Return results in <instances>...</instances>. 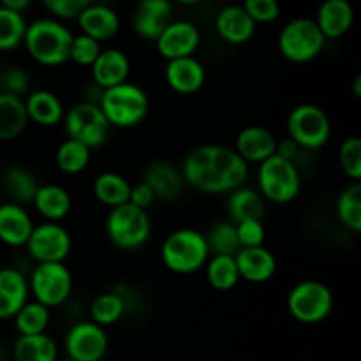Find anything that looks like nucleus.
I'll list each match as a JSON object with an SVG mask.
<instances>
[{
  "label": "nucleus",
  "instance_id": "17",
  "mask_svg": "<svg viewBox=\"0 0 361 361\" xmlns=\"http://www.w3.org/2000/svg\"><path fill=\"white\" fill-rule=\"evenodd\" d=\"M164 78L173 92L190 95L203 88L204 81H207V71L200 60L194 56H187V59L171 60L166 63Z\"/></svg>",
  "mask_w": 361,
  "mask_h": 361
},
{
  "label": "nucleus",
  "instance_id": "18",
  "mask_svg": "<svg viewBox=\"0 0 361 361\" xmlns=\"http://www.w3.org/2000/svg\"><path fill=\"white\" fill-rule=\"evenodd\" d=\"M81 34L88 35L99 44L115 37L120 30V18L116 11L104 4H90L78 16Z\"/></svg>",
  "mask_w": 361,
  "mask_h": 361
},
{
  "label": "nucleus",
  "instance_id": "45",
  "mask_svg": "<svg viewBox=\"0 0 361 361\" xmlns=\"http://www.w3.org/2000/svg\"><path fill=\"white\" fill-rule=\"evenodd\" d=\"M28 90V74L21 67H11L2 78V92L21 97Z\"/></svg>",
  "mask_w": 361,
  "mask_h": 361
},
{
  "label": "nucleus",
  "instance_id": "27",
  "mask_svg": "<svg viewBox=\"0 0 361 361\" xmlns=\"http://www.w3.org/2000/svg\"><path fill=\"white\" fill-rule=\"evenodd\" d=\"M32 204L39 212V215H42L48 222H59L69 215L73 200L63 187L46 183V185H39Z\"/></svg>",
  "mask_w": 361,
  "mask_h": 361
},
{
  "label": "nucleus",
  "instance_id": "31",
  "mask_svg": "<svg viewBox=\"0 0 361 361\" xmlns=\"http://www.w3.org/2000/svg\"><path fill=\"white\" fill-rule=\"evenodd\" d=\"M92 189H94L95 200L108 208H116L129 203L130 183L127 182V178H123L120 173H101V175L94 180V187H92Z\"/></svg>",
  "mask_w": 361,
  "mask_h": 361
},
{
  "label": "nucleus",
  "instance_id": "25",
  "mask_svg": "<svg viewBox=\"0 0 361 361\" xmlns=\"http://www.w3.org/2000/svg\"><path fill=\"white\" fill-rule=\"evenodd\" d=\"M143 182L155 194V200L173 201L182 194L183 178L182 173L169 162H154L145 169Z\"/></svg>",
  "mask_w": 361,
  "mask_h": 361
},
{
  "label": "nucleus",
  "instance_id": "5",
  "mask_svg": "<svg viewBox=\"0 0 361 361\" xmlns=\"http://www.w3.org/2000/svg\"><path fill=\"white\" fill-rule=\"evenodd\" d=\"M152 221L148 212L126 203L111 208L106 217V235L120 250H136L148 242Z\"/></svg>",
  "mask_w": 361,
  "mask_h": 361
},
{
  "label": "nucleus",
  "instance_id": "14",
  "mask_svg": "<svg viewBox=\"0 0 361 361\" xmlns=\"http://www.w3.org/2000/svg\"><path fill=\"white\" fill-rule=\"evenodd\" d=\"M201 42V34L192 21L178 20L171 21L164 32L155 41L157 53L166 60L187 59L196 53L197 46Z\"/></svg>",
  "mask_w": 361,
  "mask_h": 361
},
{
  "label": "nucleus",
  "instance_id": "48",
  "mask_svg": "<svg viewBox=\"0 0 361 361\" xmlns=\"http://www.w3.org/2000/svg\"><path fill=\"white\" fill-rule=\"evenodd\" d=\"M2 6L18 14H23L28 9V6H30V2L28 0H4Z\"/></svg>",
  "mask_w": 361,
  "mask_h": 361
},
{
  "label": "nucleus",
  "instance_id": "40",
  "mask_svg": "<svg viewBox=\"0 0 361 361\" xmlns=\"http://www.w3.org/2000/svg\"><path fill=\"white\" fill-rule=\"evenodd\" d=\"M338 162L348 178L353 182L361 180V140L358 136H351L338 148Z\"/></svg>",
  "mask_w": 361,
  "mask_h": 361
},
{
  "label": "nucleus",
  "instance_id": "26",
  "mask_svg": "<svg viewBox=\"0 0 361 361\" xmlns=\"http://www.w3.org/2000/svg\"><path fill=\"white\" fill-rule=\"evenodd\" d=\"M23 102L25 109H27L28 122H34L37 126L53 127L62 122L63 115H66V109H63L59 95L49 90L32 92Z\"/></svg>",
  "mask_w": 361,
  "mask_h": 361
},
{
  "label": "nucleus",
  "instance_id": "39",
  "mask_svg": "<svg viewBox=\"0 0 361 361\" xmlns=\"http://www.w3.org/2000/svg\"><path fill=\"white\" fill-rule=\"evenodd\" d=\"M207 245L210 256H233L235 257L240 250L238 236H236V226L231 221L219 222L212 228L207 236Z\"/></svg>",
  "mask_w": 361,
  "mask_h": 361
},
{
  "label": "nucleus",
  "instance_id": "3",
  "mask_svg": "<svg viewBox=\"0 0 361 361\" xmlns=\"http://www.w3.org/2000/svg\"><path fill=\"white\" fill-rule=\"evenodd\" d=\"M97 106L108 120L109 127L130 129L143 122L150 113V99L136 83L118 85L101 92Z\"/></svg>",
  "mask_w": 361,
  "mask_h": 361
},
{
  "label": "nucleus",
  "instance_id": "11",
  "mask_svg": "<svg viewBox=\"0 0 361 361\" xmlns=\"http://www.w3.org/2000/svg\"><path fill=\"white\" fill-rule=\"evenodd\" d=\"M28 289L35 298L34 302L51 310L69 300L73 293V275L66 263L35 264L28 279Z\"/></svg>",
  "mask_w": 361,
  "mask_h": 361
},
{
  "label": "nucleus",
  "instance_id": "43",
  "mask_svg": "<svg viewBox=\"0 0 361 361\" xmlns=\"http://www.w3.org/2000/svg\"><path fill=\"white\" fill-rule=\"evenodd\" d=\"M243 9L254 23H271L281 16V6L275 0H247Z\"/></svg>",
  "mask_w": 361,
  "mask_h": 361
},
{
  "label": "nucleus",
  "instance_id": "49",
  "mask_svg": "<svg viewBox=\"0 0 361 361\" xmlns=\"http://www.w3.org/2000/svg\"><path fill=\"white\" fill-rule=\"evenodd\" d=\"M353 87H355V94H356V97H360L361 95V78L358 76L355 80V85H353Z\"/></svg>",
  "mask_w": 361,
  "mask_h": 361
},
{
  "label": "nucleus",
  "instance_id": "22",
  "mask_svg": "<svg viewBox=\"0 0 361 361\" xmlns=\"http://www.w3.org/2000/svg\"><path fill=\"white\" fill-rule=\"evenodd\" d=\"M34 229V222L25 207L16 203L0 204V242L9 247H25Z\"/></svg>",
  "mask_w": 361,
  "mask_h": 361
},
{
  "label": "nucleus",
  "instance_id": "13",
  "mask_svg": "<svg viewBox=\"0 0 361 361\" xmlns=\"http://www.w3.org/2000/svg\"><path fill=\"white\" fill-rule=\"evenodd\" d=\"M108 345L106 330L92 321L73 324L63 338L67 360L71 361H101L108 353Z\"/></svg>",
  "mask_w": 361,
  "mask_h": 361
},
{
  "label": "nucleus",
  "instance_id": "42",
  "mask_svg": "<svg viewBox=\"0 0 361 361\" xmlns=\"http://www.w3.org/2000/svg\"><path fill=\"white\" fill-rule=\"evenodd\" d=\"M236 226V236H238L240 249H254V247H263L267 231L261 221H247L240 222Z\"/></svg>",
  "mask_w": 361,
  "mask_h": 361
},
{
  "label": "nucleus",
  "instance_id": "4",
  "mask_svg": "<svg viewBox=\"0 0 361 361\" xmlns=\"http://www.w3.org/2000/svg\"><path fill=\"white\" fill-rule=\"evenodd\" d=\"M161 257L164 267L173 274H196L210 259L207 236L192 228L176 229L162 243Z\"/></svg>",
  "mask_w": 361,
  "mask_h": 361
},
{
  "label": "nucleus",
  "instance_id": "12",
  "mask_svg": "<svg viewBox=\"0 0 361 361\" xmlns=\"http://www.w3.org/2000/svg\"><path fill=\"white\" fill-rule=\"evenodd\" d=\"M25 247L37 264L66 263L73 249V240L69 231L59 222H42L34 226Z\"/></svg>",
  "mask_w": 361,
  "mask_h": 361
},
{
  "label": "nucleus",
  "instance_id": "6",
  "mask_svg": "<svg viewBox=\"0 0 361 361\" xmlns=\"http://www.w3.org/2000/svg\"><path fill=\"white\" fill-rule=\"evenodd\" d=\"M257 183L263 200L275 204H288L298 197L302 189V176L296 162L284 161L274 155L259 164Z\"/></svg>",
  "mask_w": 361,
  "mask_h": 361
},
{
  "label": "nucleus",
  "instance_id": "9",
  "mask_svg": "<svg viewBox=\"0 0 361 361\" xmlns=\"http://www.w3.org/2000/svg\"><path fill=\"white\" fill-rule=\"evenodd\" d=\"M288 133L300 150H319L330 141L331 122L316 104H300L289 113Z\"/></svg>",
  "mask_w": 361,
  "mask_h": 361
},
{
  "label": "nucleus",
  "instance_id": "37",
  "mask_svg": "<svg viewBox=\"0 0 361 361\" xmlns=\"http://www.w3.org/2000/svg\"><path fill=\"white\" fill-rule=\"evenodd\" d=\"M207 267V279L217 291H229L240 282L238 268L233 256H210Z\"/></svg>",
  "mask_w": 361,
  "mask_h": 361
},
{
  "label": "nucleus",
  "instance_id": "33",
  "mask_svg": "<svg viewBox=\"0 0 361 361\" xmlns=\"http://www.w3.org/2000/svg\"><path fill=\"white\" fill-rule=\"evenodd\" d=\"M13 319L20 337L41 335L46 334V328L51 319V310L37 302H27Z\"/></svg>",
  "mask_w": 361,
  "mask_h": 361
},
{
  "label": "nucleus",
  "instance_id": "1",
  "mask_svg": "<svg viewBox=\"0 0 361 361\" xmlns=\"http://www.w3.org/2000/svg\"><path fill=\"white\" fill-rule=\"evenodd\" d=\"M182 178L204 194H229L243 187L249 164L233 148L203 145L187 154L182 164Z\"/></svg>",
  "mask_w": 361,
  "mask_h": 361
},
{
  "label": "nucleus",
  "instance_id": "38",
  "mask_svg": "<svg viewBox=\"0 0 361 361\" xmlns=\"http://www.w3.org/2000/svg\"><path fill=\"white\" fill-rule=\"evenodd\" d=\"M27 25L23 14L9 11L0 4V51H11L23 44Z\"/></svg>",
  "mask_w": 361,
  "mask_h": 361
},
{
  "label": "nucleus",
  "instance_id": "15",
  "mask_svg": "<svg viewBox=\"0 0 361 361\" xmlns=\"http://www.w3.org/2000/svg\"><path fill=\"white\" fill-rule=\"evenodd\" d=\"M173 21V6L168 0H143L133 14V28L141 39L157 41Z\"/></svg>",
  "mask_w": 361,
  "mask_h": 361
},
{
  "label": "nucleus",
  "instance_id": "16",
  "mask_svg": "<svg viewBox=\"0 0 361 361\" xmlns=\"http://www.w3.org/2000/svg\"><path fill=\"white\" fill-rule=\"evenodd\" d=\"M277 137L270 133L268 129L259 126H250L245 127L238 133L235 141V148L233 150L247 162H261L268 161L270 157H274L275 150H277Z\"/></svg>",
  "mask_w": 361,
  "mask_h": 361
},
{
  "label": "nucleus",
  "instance_id": "21",
  "mask_svg": "<svg viewBox=\"0 0 361 361\" xmlns=\"http://www.w3.org/2000/svg\"><path fill=\"white\" fill-rule=\"evenodd\" d=\"M236 268L240 279H245L252 284H264L274 279L277 271V259L267 247H254V249H240L235 256Z\"/></svg>",
  "mask_w": 361,
  "mask_h": 361
},
{
  "label": "nucleus",
  "instance_id": "41",
  "mask_svg": "<svg viewBox=\"0 0 361 361\" xmlns=\"http://www.w3.org/2000/svg\"><path fill=\"white\" fill-rule=\"evenodd\" d=\"M102 51L101 44L88 35H73V42L69 48V60L81 67H92Z\"/></svg>",
  "mask_w": 361,
  "mask_h": 361
},
{
  "label": "nucleus",
  "instance_id": "29",
  "mask_svg": "<svg viewBox=\"0 0 361 361\" xmlns=\"http://www.w3.org/2000/svg\"><path fill=\"white\" fill-rule=\"evenodd\" d=\"M27 126L28 116L23 99L0 92V141L14 140Z\"/></svg>",
  "mask_w": 361,
  "mask_h": 361
},
{
  "label": "nucleus",
  "instance_id": "44",
  "mask_svg": "<svg viewBox=\"0 0 361 361\" xmlns=\"http://www.w3.org/2000/svg\"><path fill=\"white\" fill-rule=\"evenodd\" d=\"M87 6V0H44V7L56 21L78 20L81 11Z\"/></svg>",
  "mask_w": 361,
  "mask_h": 361
},
{
  "label": "nucleus",
  "instance_id": "8",
  "mask_svg": "<svg viewBox=\"0 0 361 361\" xmlns=\"http://www.w3.org/2000/svg\"><path fill=\"white\" fill-rule=\"evenodd\" d=\"M334 293L319 281H302L289 291L288 310L303 324H317L334 310Z\"/></svg>",
  "mask_w": 361,
  "mask_h": 361
},
{
  "label": "nucleus",
  "instance_id": "35",
  "mask_svg": "<svg viewBox=\"0 0 361 361\" xmlns=\"http://www.w3.org/2000/svg\"><path fill=\"white\" fill-rule=\"evenodd\" d=\"M123 312H126V300L120 293H102V295L95 296L90 305L92 323L101 328L118 323Z\"/></svg>",
  "mask_w": 361,
  "mask_h": 361
},
{
  "label": "nucleus",
  "instance_id": "36",
  "mask_svg": "<svg viewBox=\"0 0 361 361\" xmlns=\"http://www.w3.org/2000/svg\"><path fill=\"white\" fill-rule=\"evenodd\" d=\"M90 148L78 143L74 140H66L56 148L55 162L56 168L66 175H80L90 164Z\"/></svg>",
  "mask_w": 361,
  "mask_h": 361
},
{
  "label": "nucleus",
  "instance_id": "7",
  "mask_svg": "<svg viewBox=\"0 0 361 361\" xmlns=\"http://www.w3.org/2000/svg\"><path fill=\"white\" fill-rule=\"evenodd\" d=\"M277 42L286 60L295 63H307L321 55L326 39L321 34L316 21L310 18H296L282 27Z\"/></svg>",
  "mask_w": 361,
  "mask_h": 361
},
{
  "label": "nucleus",
  "instance_id": "10",
  "mask_svg": "<svg viewBox=\"0 0 361 361\" xmlns=\"http://www.w3.org/2000/svg\"><path fill=\"white\" fill-rule=\"evenodd\" d=\"M67 140H74L87 148H99L108 141L109 123L95 102H80L63 115Z\"/></svg>",
  "mask_w": 361,
  "mask_h": 361
},
{
  "label": "nucleus",
  "instance_id": "50",
  "mask_svg": "<svg viewBox=\"0 0 361 361\" xmlns=\"http://www.w3.org/2000/svg\"><path fill=\"white\" fill-rule=\"evenodd\" d=\"M56 361H71V360H67V358H66V360H56Z\"/></svg>",
  "mask_w": 361,
  "mask_h": 361
},
{
  "label": "nucleus",
  "instance_id": "46",
  "mask_svg": "<svg viewBox=\"0 0 361 361\" xmlns=\"http://www.w3.org/2000/svg\"><path fill=\"white\" fill-rule=\"evenodd\" d=\"M129 203L134 204L136 208L147 212L152 204L155 203V194L152 192L150 187L145 182L136 183V185H130V194H129Z\"/></svg>",
  "mask_w": 361,
  "mask_h": 361
},
{
  "label": "nucleus",
  "instance_id": "2",
  "mask_svg": "<svg viewBox=\"0 0 361 361\" xmlns=\"http://www.w3.org/2000/svg\"><path fill=\"white\" fill-rule=\"evenodd\" d=\"M73 32L53 18H41L27 25L23 46L28 55L46 67L62 66L69 60Z\"/></svg>",
  "mask_w": 361,
  "mask_h": 361
},
{
  "label": "nucleus",
  "instance_id": "47",
  "mask_svg": "<svg viewBox=\"0 0 361 361\" xmlns=\"http://www.w3.org/2000/svg\"><path fill=\"white\" fill-rule=\"evenodd\" d=\"M300 147L291 140V137H284V140H279L277 141V150H275V155L284 161L289 162H296L300 155Z\"/></svg>",
  "mask_w": 361,
  "mask_h": 361
},
{
  "label": "nucleus",
  "instance_id": "28",
  "mask_svg": "<svg viewBox=\"0 0 361 361\" xmlns=\"http://www.w3.org/2000/svg\"><path fill=\"white\" fill-rule=\"evenodd\" d=\"M228 214L233 224H240V222L247 221L263 222L264 200L257 190L238 187L236 190L229 192Z\"/></svg>",
  "mask_w": 361,
  "mask_h": 361
},
{
  "label": "nucleus",
  "instance_id": "19",
  "mask_svg": "<svg viewBox=\"0 0 361 361\" xmlns=\"http://www.w3.org/2000/svg\"><path fill=\"white\" fill-rule=\"evenodd\" d=\"M90 69L94 83L101 90H108V88L126 83L127 78H129L130 62L129 56L122 49L108 48L99 53L97 60H95Z\"/></svg>",
  "mask_w": 361,
  "mask_h": 361
},
{
  "label": "nucleus",
  "instance_id": "32",
  "mask_svg": "<svg viewBox=\"0 0 361 361\" xmlns=\"http://www.w3.org/2000/svg\"><path fill=\"white\" fill-rule=\"evenodd\" d=\"M13 356L16 361H56L59 348L48 334L18 337L13 345Z\"/></svg>",
  "mask_w": 361,
  "mask_h": 361
},
{
  "label": "nucleus",
  "instance_id": "34",
  "mask_svg": "<svg viewBox=\"0 0 361 361\" xmlns=\"http://www.w3.org/2000/svg\"><path fill=\"white\" fill-rule=\"evenodd\" d=\"M337 217L349 231H361V183L353 182L337 197Z\"/></svg>",
  "mask_w": 361,
  "mask_h": 361
},
{
  "label": "nucleus",
  "instance_id": "24",
  "mask_svg": "<svg viewBox=\"0 0 361 361\" xmlns=\"http://www.w3.org/2000/svg\"><path fill=\"white\" fill-rule=\"evenodd\" d=\"M316 25L324 39H338L348 34L355 21V11L348 0H326L316 14Z\"/></svg>",
  "mask_w": 361,
  "mask_h": 361
},
{
  "label": "nucleus",
  "instance_id": "30",
  "mask_svg": "<svg viewBox=\"0 0 361 361\" xmlns=\"http://www.w3.org/2000/svg\"><path fill=\"white\" fill-rule=\"evenodd\" d=\"M39 185L41 183L37 182L34 173L28 171L23 166H11L2 176L4 192L11 197V203H16L20 207L34 201Z\"/></svg>",
  "mask_w": 361,
  "mask_h": 361
},
{
  "label": "nucleus",
  "instance_id": "23",
  "mask_svg": "<svg viewBox=\"0 0 361 361\" xmlns=\"http://www.w3.org/2000/svg\"><path fill=\"white\" fill-rule=\"evenodd\" d=\"M215 30L229 44H245L256 32V23L242 6H228L215 16Z\"/></svg>",
  "mask_w": 361,
  "mask_h": 361
},
{
  "label": "nucleus",
  "instance_id": "51",
  "mask_svg": "<svg viewBox=\"0 0 361 361\" xmlns=\"http://www.w3.org/2000/svg\"><path fill=\"white\" fill-rule=\"evenodd\" d=\"M0 361H4V360H2V358H0Z\"/></svg>",
  "mask_w": 361,
  "mask_h": 361
},
{
  "label": "nucleus",
  "instance_id": "20",
  "mask_svg": "<svg viewBox=\"0 0 361 361\" xmlns=\"http://www.w3.org/2000/svg\"><path fill=\"white\" fill-rule=\"evenodd\" d=\"M28 279L16 268H0V319H13L28 302Z\"/></svg>",
  "mask_w": 361,
  "mask_h": 361
}]
</instances>
